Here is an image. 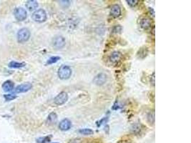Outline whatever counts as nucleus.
<instances>
[{"label":"nucleus","mask_w":191,"mask_h":143,"mask_svg":"<svg viewBox=\"0 0 191 143\" xmlns=\"http://www.w3.org/2000/svg\"><path fill=\"white\" fill-rule=\"evenodd\" d=\"M31 37V32L29 29L27 27H23L19 29L17 34V39L20 44L27 42Z\"/></svg>","instance_id":"f257e3e1"},{"label":"nucleus","mask_w":191,"mask_h":143,"mask_svg":"<svg viewBox=\"0 0 191 143\" xmlns=\"http://www.w3.org/2000/svg\"><path fill=\"white\" fill-rule=\"evenodd\" d=\"M32 19L38 23L45 22L47 20V13L43 9H37L32 13Z\"/></svg>","instance_id":"f03ea898"},{"label":"nucleus","mask_w":191,"mask_h":143,"mask_svg":"<svg viewBox=\"0 0 191 143\" xmlns=\"http://www.w3.org/2000/svg\"><path fill=\"white\" fill-rule=\"evenodd\" d=\"M72 69L67 65H62L58 69V77L62 80H68L72 75Z\"/></svg>","instance_id":"7ed1b4c3"},{"label":"nucleus","mask_w":191,"mask_h":143,"mask_svg":"<svg viewBox=\"0 0 191 143\" xmlns=\"http://www.w3.org/2000/svg\"><path fill=\"white\" fill-rule=\"evenodd\" d=\"M14 16L15 19L19 21H23L27 18V11L23 7H17L14 10Z\"/></svg>","instance_id":"20e7f679"},{"label":"nucleus","mask_w":191,"mask_h":143,"mask_svg":"<svg viewBox=\"0 0 191 143\" xmlns=\"http://www.w3.org/2000/svg\"><path fill=\"white\" fill-rule=\"evenodd\" d=\"M68 100V94L65 92H61L54 99V102L56 105L60 106L65 104Z\"/></svg>","instance_id":"39448f33"},{"label":"nucleus","mask_w":191,"mask_h":143,"mask_svg":"<svg viewBox=\"0 0 191 143\" xmlns=\"http://www.w3.org/2000/svg\"><path fill=\"white\" fill-rule=\"evenodd\" d=\"M32 88V84L30 82H25L23 84H21L16 87L15 89V92L19 94V93H25L29 91Z\"/></svg>","instance_id":"423d86ee"},{"label":"nucleus","mask_w":191,"mask_h":143,"mask_svg":"<svg viewBox=\"0 0 191 143\" xmlns=\"http://www.w3.org/2000/svg\"><path fill=\"white\" fill-rule=\"evenodd\" d=\"M66 41L62 36H57L52 39V44L56 49H62L65 46Z\"/></svg>","instance_id":"0eeeda50"},{"label":"nucleus","mask_w":191,"mask_h":143,"mask_svg":"<svg viewBox=\"0 0 191 143\" xmlns=\"http://www.w3.org/2000/svg\"><path fill=\"white\" fill-rule=\"evenodd\" d=\"M107 81V75L104 73H100L98 74L96 77L94 78V83L97 85H102L105 84Z\"/></svg>","instance_id":"6e6552de"},{"label":"nucleus","mask_w":191,"mask_h":143,"mask_svg":"<svg viewBox=\"0 0 191 143\" xmlns=\"http://www.w3.org/2000/svg\"><path fill=\"white\" fill-rule=\"evenodd\" d=\"M72 127V122L69 119H64L59 122V128L62 131H67Z\"/></svg>","instance_id":"1a4fd4ad"},{"label":"nucleus","mask_w":191,"mask_h":143,"mask_svg":"<svg viewBox=\"0 0 191 143\" xmlns=\"http://www.w3.org/2000/svg\"><path fill=\"white\" fill-rule=\"evenodd\" d=\"M122 54H121L120 51H115L112 53H111V54L109 57V60L112 63L115 64V63L119 62V61L121 60V59H122Z\"/></svg>","instance_id":"9d476101"},{"label":"nucleus","mask_w":191,"mask_h":143,"mask_svg":"<svg viewBox=\"0 0 191 143\" xmlns=\"http://www.w3.org/2000/svg\"><path fill=\"white\" fill-rule=\"evenodd\" d=\"M2 88L5 92H12L15 89V83L12 80H7L2 84Z\"/></svg>","instance_id":"9b49d317"},{"label":"nucleus","mask_w":191,"mask_h":143,"mask_svg":"<svg viewBox=\"0 0 191 143\" xmlns=\"http://www.w3.org/2000/svg\"><path fill=\"white\" fill-rule=\"evenodd\" d=\"M110 15L117 18L121 15V8L118 4H114L110 8Z\"/></svg>","instance_id":"f8f14e48"},{"label":"nucleus","mask_w":191,"mask_h":143,"mask_svg":"<svg viewBox=\"0 0 191 143\" xmlns=\"http://www.w3.org/2000/svg\"><path fill=\"white\" fill-rule=\"evenodd\" d=\"M140 27H142L144 29H148V28L151 27L152 25V21L150 18L148 17H142L140 19Z\"/></svg>","instance_id":"ddd939ff"},{"label":"nucleus","mask_w":191,"mask_h":143,"mask_svg":"<svg viewBox=\"0 0 191 143\" xmlns=\"http://www.w3.org/2000/svg\"><path fill=\"white\" fill-rule=\"evenodd\" d=\"M38 6H39V4L35 0H29V1H27L26 4H25V7L29 11H34L37 8Z\"/></svg>","instance_id":"4468645a"},{"label":"nucleus","mask_w":191,"mask_h":143,"mask_svg":"<svg viewBox=\"0 0 191 143\" xmlns=\"http://www.w3.org/2000/svg\"><path fill=\"white\" fill-rule=\"evenodd\" d=\"M148 49L146 47H142L141 48H140V49L138 50V52H137V57L138 59H143L145 57L148 56Z\"/></svg>","instance_id":"2eb2a0df"},{"label":"nucleus","mask_w":191,"mask_h":143,"mask_svg":"<svg viewBox=\"0 0 191 143\" xmlns=\"http://www.w3.org/2000/svg\"><path fill=\"white\" fill-rule=\"evenodd\" d=\"M57 121V115L55 112H51L47 116L46 122L49 124H55Z\"/></svg>","instance_id":"dca6fc26"},{"label":"nucleus","mask_w":191,"mask_h":143,"mask_svg":"<svg viewBox=\"0 0 191 143\" xmlns=\"http://www.w3.org/2000/svg\"><path fill=\"white\" fill-rule=\"evenodd\" d=\"M25 65H26L25 62H18L16 61H11L8 64V67L12 69H20L25 67Z\"/></svg>","instance_id":"f3484780"},{"label":"nucleus","mask_w":191,"mask_h":143,"mask_svg":"<svg viewBox=\"0 0 191 143\" xmlns=\"http://www.w3.org/2000/svg\"><path fill=\"white\" fill-rule=\"evenodd\" d=\"M61 59L60 57H58V56H53V57H51L50 58H49L47 61L46 64L47 65H49V64H55V63L57 62L59 59Z\"/></svg>","instance_id":"a211bd4d"},{"label":"nucleus","mask_w":191,"mask_h":143,"mask_svg":"<svg viewBox=\"0 0 191 143\" xmlns=\"http://www.w3.org/2000/svg\"><path fill=\"white\" fill-rule=\"evenodd\" d=\"M51 137H52V136H51V135L45 136V137H39V138L37 139L36 141L37 143H47V142H48L50 141Z\"/></svg>","instance_id":"6ab92c4d"},{"label":"nucleus","mask_w":191,"mask_h":143,"mask_svg":"<svg viewBox=\"0 0 191 143\" xmlns=\"http://www.w3.org/2000/svg\"><path fill=\"white\" fill-rule=\"evenodd\" d=\"M79 132L80 134H84V135H90L94 133V131L92 130L89 128H84V129H80L79 130Z\"/></svg>","instance_id":"aec40b11"},{"label":"nucleus","mask_w":191,"mask_h":143,"mask_svg":"<svg viewBox=\"0 0 191 143\" xmlns=\"http://www.w3.org/2000/svg\"><path fill=\"white\" fill-rule=\"evenodd\" d=\"M4 98L5 99V100L7 102H9V101H12V100H15V99L17 98V96L15 94H4Z\"/></svg>","instance_id":"412c9836"},{"label":"nucleus","mask_w":191,"mask_h":143,"mask_svg":"<svg viewBox=\"0 0 191 143\" xmlns=\"http://www.w3.org/2000/svg\"><path fill=\"white\" fill-rule=\"evenodd\" d=\"M148 121L150 124H153L155 123V112H149L148 114Z\"/></svg>","instance_id":"4be33fe9"},{"label":"nucleus","mask_w":191,"mask_h":143,"mask_svg":"<svg viewBox=\"0 0 191 143\" xmlns=\"http://www.w3.org/2000/svg\"><path fill=\"white\" fill-rule=\"evenodd\" d=\"M59 4H60V5L62 6L64 9H66V8H67V7H69V5H70V4H71V1H67V0L59 1Z\"/></svg>","instance_id":"5701e85b"},{"label":"nucleus","mask_w":191,"mask_h":143,"mask_svg":"<svg viewBox=\"0 0 191 143\" xmlns=\"http://www.w3.org/2000/svg\"><path fill=\"white\" fill-rule=\"evenodd\" d=\"M122 27L120 25H116L112 28V33H115V34H120L122 32Z\"/></svg>","instance_id":"b1692460"},{"label":"nucleus","mask_w":191,"mask_h":143,"mask_svg":"<svg viewBox=\"0 0 191 143\" xmlns=\"http://www.w3.org/2000/svg\"><path fill=\"white\" fill-rule=\"evenodd\" d=\"M127 2L131 7H134L138 4L139 1L138 0H127Z\"/></svg>","instance_id":"393cba45"},{"label":"nucleus","mask_w":191,"mask_h":143,"mask_svg":"<svg viewBox=\"0 0 191 143\" xmlns=\"http://www.w3.org/2000/svg\"><path fill=\"white\" fill-rule=\"evenodd\" d=\"M132 130H133V132L136 133V134H138L141 130L140 124V125L139 124H135V126H133V129H132Z\"/></svg>","instance_id":"a878e982"},{"label":"nucleus","mask_w":191,"mask_h":143,"mask_svg":"<svg viewBox=\"0 0 191 143\" xmlns=\"http://www.w3.org/2000/svg\"><path fill=\"white\" fill-rule=\"evenodd\" d=\"M155 72H153L152 74V75L150 76V84H152V86H155Z\"/></svg>","instance_id":"bb28decb"},{"label":"nucleus","mask_w":191,"mask_h":143,"mask_svg":"<svg viewBox=\"0 0 191 143\" xmlns=\"http://www.w3.org/2000/svg\"><path fill=\"white\" fill-rule=\"evenodd\" d=\"M69 143H82V141L79 139H75V140H71Z\"/></svg>","instance_id":"cd10ccee"},{"label":"nucleus","mask_w":191,"mask_h":143,"mask_svg":"<svg viewBox=\"0 0 191 143\" xmlns=\"http://www.w3.org/2000/svg\"><path fill=\"white\" fill-rule=\"evenodd\" d=\"M149 11L150 12V14H152V17H155V11H154V9L152 8H149Z\"/></svg>","instance_id":"c85d7f7f"},{"label":"nucleus","mask_w":191,"mask_h":143,"mask_svg":"<svg viewBox=\"0 0 191 143\" xmlns=\"http://www.w3.org/2000/svg\"><path fill=\"white\" fill-rule=\"evenodd\" d=\"M152 34H153V35H155V27H152Z\"/></svg>","instance_id":"c756f323"},{"label":"nucleus","mask_w":191,"mask_h":143,"mask_svg":"<svg viewBox=\"0 0 191 143\" xmlns=\"http://www.w3.org/2000/svg\"><path fill=\"white\" fill-rule=\"evenodd\" d=\"M55 143H57V142H55Z\"/></svg>","instance_id":"7c9ffc66"}]
</instances>
